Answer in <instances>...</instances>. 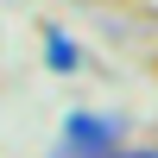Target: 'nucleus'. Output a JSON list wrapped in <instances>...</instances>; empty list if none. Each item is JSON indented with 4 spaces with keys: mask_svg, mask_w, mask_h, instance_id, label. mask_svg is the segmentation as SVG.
<instances>
[{
    "mask_svg": "<svg viewBox=\"0 0 158 158\" xmlns=\"http://www.w3.org/2000/svg\"><path fill=\"white\" fill-rule=\"evenodd\" d=\"M51 70H63V76L76 70V44H70V38H57V32H51Z\"/></svg>",
    "mask_w": 158,
    "mask_h": 158,
    "instance_id": "f03ea898",
    "label": "nucleus"
},
{
    "mask_svg": "<svg viewBox=\"0 0 158 158\" xmlns=\"http://www.w3.org/2000/svg\"><path fill=\"white\" fill-rule=\"evenodd\" d=\"M101 158H114V152H101ZM133 158H158V152H133Z\"/></svg>",
    "mask_w": 158,
    "mask_h": 158,
    "instance_id": "7ed1b4c3",
    "label": "nucleus"
},
{
    "mask_svg": "<svg viewBox=\"0 0 158 158\" xmlns=\"http://www.w3.org/2000/svg\"><path fill=\"white\" fill-rule=\"evenodd\" d=\"M63 139H70L76 152L101 158V152H114V139H120V120H101V114H70V127H63Z\"/></svg>",
    "mask_w": 158,
    "mask_h": 158,
    "instance_id": "f257e3e1",
    "label": "nucleus"
}]
</instances>
